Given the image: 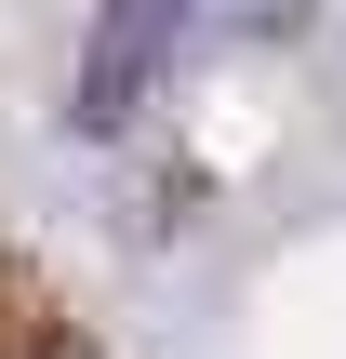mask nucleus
I'll return each mask as SVG.
<instances>
[{"label": "nucleus", "mask_w": 346, "mask_h": 359, "mask_svg": "<svg viewBox=\"0 0 346 359\" xmlns=\"http://www.w3.org/2000/svg\"><path fill=\"white\" fill-rule=\"evenodd\" d=\"M187 27H200V0H93V40H80V133H120L160 80H173V53H187Z\"/></svg>", "instance_id": "nucleus-1"}, {"label": "nucleus", "mask_w": 346, "mask_h": 359, "mask_svg": "<svg viewBox=\"0 0 346 359\" xmlns=\"http://www.w3.org/2000/svg\"><path fill=\"white\" fill-rule=\"evenodd\" d=\"M213 13H227V27H253V40H280V27H293L307 0H213Z\"/></svg>", "instance_id": "nucleus-2"}]
</instances>
